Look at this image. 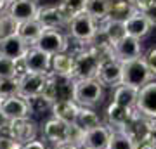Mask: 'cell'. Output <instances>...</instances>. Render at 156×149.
<instances>
[{
  "label": "cell",
  "instance_id": "obj_1",
  "mask_svg": "<svg viewBox=\"0 0 156 149\" xmlns=\"http://www.w3.org/2000/svg\"><path fill=\"white\" fill-rule=\"evenodd\" d=\"M66 30L71 35V38L76 40L78 44L89 45L94 42L97 33H99V23L92 16H89L87 12H82V14L69 19Z\"/></svg>",
  "mask_w": 156,
  "mask_h": 149
},
{
  "label": "cell",
  "instance_id": "obj_2",
  "mask_svg": "<svg viewBox=\"0 0 156 149\" xmlns=\"http://www.w3.org/2000/svg\"><path fill=\"white\" fill-rule=\"evenodd\" d=\"M104 99V85L99 78L75 80V101L83 108H95Z\"/></svg>",
  "mask_w": 156,
  "mask_h": 149
},
{
  "label": "cell",
  "instance_id": "obj_3",
  "mask_svg": "<svg viewBox=\"0 0 156 149\" xmlns=\"http://www.w3.org/2000/svg\"><path fill=\"white\" fill-rule=\"evenodd\" d=\"M75 80H87V78H97L101 69V61L99 57L90 50V47L82 45L75 52Z\"/></svg>",
  "mask_w": 156,
  "mask_h": 149
},
{
  "label": "cell",
  "instance_id": "obj_4",
  "mask_svg": "<svg viewBox=\"0 0 156 149\" xmlns=\"http://www.w3.org/2000/svg\"><path fill=\"white\" fill-rule=\"evenodd\" d=\"M153 78H154V75L151 73L144 55L139 57V59H134V61L123 62L122 85H128V87H134V88H142L144 85L153 82Z\"/></svg>",
  "mask_w": 156,
  "mask_h": 149
},
{
  "label": "cell",
  "instance_id": "obj_5",
  "mask_svg": "<svg viewBox=\"0 0 156 149\" xmlns=\"http://www.w3.org/2000/svg\"><path fill=\"white\" fill-rule=\"evenodd\" d=\"M44 95L49 97L52 102H57V101H75V78L57 76L54 73H49Z\"/></svg>",
  "mask_w": 156,
  "mask_h": 149
},
{
  "label": "cell",
  "instance_id": "obj_6",
  "mask_svg": "<svg viewBox=\"0 0 156 149\" xmlns=\"http://www.w3.org/2000/svg\"><path fill=\"white\" fill-rule=\"evenodd\" d=\"M33 47L44 50L49 55H56L61 52H68L69 44H68V37L61 30H44L42 37L37 40V44Z\"/></svg>",
  "mask_w": 156,
  "mask_h": 149
},
{
  "label": "cell",
  "instance_id": "obj_7",
  "mask_svg": "<svg viewBox=\"0 0 156 149\" xmlns=\"http://www.w3.org/2000/svg\"><path fill=\"white\" fill-rule=\"evenodd\" d=\"M7 133H9L17 144L24 146V144L37 140V135H38V123L33 122L31 118L12 120L9 128H7Z\"/></svg>",
  "mask_w": 156,
  "mask_h": 149
},
{
  "label": "cell",
  "instance_id": "obj_8",
  "mask_svg": "<svg viewBox=\"0 0 156 149\" xmlns=\"http://www.w3.org/2000/svg\"><path fill=\"white\" fill-rule=\"evenodd\" d=\"M47 78L49 75H40V73H24L19 76V94L24 99H33L37 95L44 94L47 87Z\"/></svg>",
  "mask_w": 156,
  "mask_h": 149
},
{
  "label": "cell",
  "instance_id": "obj_9",
  "mask_svg": "<svg viewBox=\"0 0 156 149\" xmlns=\"http://www.w3.org/2000/svg\"><path fill=\"white\" fill-rule=\"evenodd\" d=\"M135 111L139 115L156 120V82H149L142 88H139V95H137V104Z\"/></svg>",
  "mask_w": 156,
  "mask_h": 149
},
{
  "label": "cell",
  "instance_id": "obj_10",
  "mask_svg": "<svg viewBox=\"0 0 156 149\" xmlns=\"http://www.w3.org/2000/svg\"><path fill=\"white\" fill-rule=\"evenodd\" d=\"M24 68L28 73H40V75H49L52 69V55L45 54L44 50L37 47H30L26 55L23 57Z\"/></svg>",
  "mask_w": 156,
  "mask_h": 149
},
{
  "label": "cell",
  "instance_id": "obj_11",
  "mask_svg": "<svg viewBox=\"0 0 156 149\" xmlns=\"http://www.w3.org/2000/svg\"><path fill=\"white\" fill-rule=\"evenodd\" d=\"M37 19L45 30H61V28H68V16L62 12L59 5H45L38 9Z\"/></svg>",
  "mask_w": 156,
  "mask_h": 149
},
{
  "label": "cell",
  "instance_id": "obj_12",
  "mask_svg": "<svg viewBox=\"0 0 156 149\" xmlns=\"http://www.w3.org/2000/svg\"><path fill=\"white\" fill-rule=\"evenodd\" d=\"M0 109L5 113V116L9 120H23V118H30L33 115L31 111V106H30V101L21 97V95H12V97H7V99L2 101L0 104Z\"/></svg>",
  "mask_w": 156,
  "mask_h": 149
},
{
  "label": "cell",
  "instance_id": "obj_13",
  "mask_svg": "<svg viewBox=\"0 0 156 149\" xmlns=\"http://www.w3.org/2000/svg\"><path fill=\"white\" fill-rule=\"evenodd\" d=\"M101 83L104 87H111L116 88L118 85H122V78H123V62H120L116 57L106 59L102 61L99 69V76Z\"/></svg>",
  "mask_w": 156,
  "mask_h": 149
},
{
  "label": "cell",
  "instance_id": "obj_14",
  "mask_svg": "<svg viewBox=\"0 0 156 149\" xmlns=\"http://www.w3.org/2000/svg\"><path fill=\"white\" fill-rule=\"evenodd\" d=\"M68 125L69 123H64L52 116L42 125V135L54 147L61 144H68Z\"/></svg>",
  "mask_w": 156,
  "mask_h": 149
},
{
  "label": "cell",
  "instance_id": "obj_15",
  "mask_svg": "<svg viewBox=\"0 0 156 149\" xmlns=\"http://www.w3.org/2000/svg\"><path fill=\"white\" fill-rule=\"evenodd\" d=\"M30 50V45L19 37V35H9L0 38V55L14 59V61H21Z\"/></svg>",
  "mask_w": 156,
  "mask_h": 149
},
{
  "label": "cell",
  "instance_id": "obj_16",
  "mask_svg": "<svg viewBox=\"0 0 156 149\" xmlns=\"http://www.w3.org/2000/svg\"><path fill=\"white\" fill-rule=\"evenodd\" d=\"M115 57H116L120 62H128V61H134V59H139L142 57V45H140L139 38H134L127 35L122 42H118L115 47Z\"/></svg>",
  "mask_w": 156,
  "mask_h": 149
},
{
  "label": "cell",
  "instance_id": "obj_17",
  "mask_svg": "<svg viewBox=\"0 0 156 149\" xmlns=\"http://www.w3.org/2000/svg\"><path fill=\"white\" fill-rule=\"evenodd\" d=\"M38 4L37 0H14L9 4L7 7V14L12 16L19 24L26 21H31V19H37V14H38Z\"/></svg>",
  "mask_w": 156,
  "mask_h": 149
},
{
  "label": "cell",
  "instance_id": "obj_18",
  "mask_svg": "<svg viewBox=\"0 0 156 149\" xmlns=\"http://www.w3.org/2000/svg\"><path fill=\"white\" fill-rule=\"evenodd\" d=\"M113 137V128L109 125H101L85 132V142L82 149H108Z\"/></svg>",
  "mask_w": 156,
  "mask_h": 149
},
{
  "label": "cell",
  "instance_id": "obj_19",
  "mask_svg": "<svg viewBox=\"0 0 156 149\" xmlns=\"http://www.w3.org/2000/svg\"><path fill=\"white\" fill-rule=\"evenodd\" d=\"M135 109H128L123 106L113 102L106 108V125L113 128V130H123L125 125L130 122V118L134 116Z\"/></svg>",
  "mask_w": 156,
  "mask_h": 149
},
{
  "label": "cell",
  "instance_id": "obj_20",
  "mask_svg": "<svg viewBox=\"0 0 156 149\" xmlns=\"http://www.w3.org/2000/svg\"><path fill=\"white\" fill-rule=\"evenodd\" d=\"M99 33L102 35V38L109 42L115 47L118 42H122L127 37V26L123 21H116V19H106L104 23L99 24Z\"/></svg>",
  "mask_w": 156,
  "mask_h": 149
},
{
  "label": "cell",
  "instance_id": "obj_21",
  "mask_svg": "<svg viewBox=\"0 0 156 149\" xmlns=\"http://www.w3.org/2000/svg\"><path fill=\"white\" fill-rule=\"evenodd\" d=\"M80 113V104L76 101H57L52 106V116L64 123H75Z\"/></svg>",
  "mask_w": 156,
  "mask_h": 149
},
{
  "label": "cell",
  "instance_id": "obj_22",
  "mask_svg": "<svg viewBox=\"0 0 156 149\" xmlns=\"http://www.w3.org/2000/svg\"><path fill=\"white\" fill-rule=\"evenodd\" d=\"M125 26H127V35H130V37H134V38H144V37H147L151 31V23L147 21V17L142 14L140 11H137L134 14V16H130L125 21Z\"/></svg>",
  "mask_w": 156,
  "mask_h": 149
},
{
  "label": "cell",
  "instance_id": "obj_23",
  "mask_svg": "<svg viewBox=\"0 0 156 149\" xmlns=\"http://www.w3.org/2000/svg\"><path fill=\"white\" fill-rule=\"evenodd\" d=\"M50 73H54L57 76L73 78V75H75V55L68 54V52L52 55V69H50Z\"/></svg>",
  "mask_w": 156,
  "mask_h": 149
},
{
  "label": "cell",
  "instance_id": "obj_24",
  "mask_svg": "<svg viewBox=\"0 0 156 149\" xmlns=\"http://www.w3.org/2000/svg\"><path fill=\"white\" fill-rule=\"evenodd\" d=\"M137 95H139V88L128 87V85H118L116 88H113V102L128 109H135Z\"/></svg>",
  "mask_w": 156,
  "mask_h": 149
},
{
  "label": "cell",
  "instance_id": "obj_25",
  "mask_svg": "<svg viewBox=\"0 0 156 149\" xmlns=\"http://www.w3.org/2000/svg\"><path fill=\"white\" fill-rule=\"evenodd\" d=\"M45 28L40 24L38 19H31V21H26V23H21L19 24V30H17V35L21 37L30 47H33L37 44V40L42 37Z\"/></svg>",
  "mask_w": 156,
  "mask_h": 149
},
{
  "label": "cell",
  "instance_id": "obj_26",
  "mask_svg": "<svg viewBox=\"0 0 156 149\" xmlns=\"http://www.w3.org/2000/svg\"><path fill=\"white\" fill-rule=\"evenodd\" d=\"M24 73H28V71L24 68L23 59L21 61H14V59H9V57L0 55V80H5V78H19Z\"/></svg>",
  "mask_w": 156,
  "mask_h": 149
},
{
  "label": "cell",
  "instance_id": "obj_27",
  "mask_svg": "<svg viewBox=\"0 0 156 149\" xmlns=\"http://www.w3.org/2000/svg\"><path fill=\"white\" fill-rule=\"evenodd\" d=\"M75 123H76L82 130L89 132L92 128L101 127V125H102V120H101L99 113H97L94 108H83V106H80V113H78V118H76Z\"/></svg>",
  "mask_w": 156,
  "mask_h": 149
},
{
  "label": "cell",
  "instance_id": "obj_28",
  "mask_svg": "<svg viewBox=\"0 0 156 149\" xmlns=\"http://www.w3.org/2000/svg\"><path fill=\"white\" fill-rule=\"evenodd\" d=\"M109 11H111V5L106 0H89L87 2V9H85V12L94 17L99 24L109 17Z\"/></svg>",
  "mask_w": 156,
  "mask_h": 149
},
{
  "label": "cell",
  "instance_id": "obj_29",
  "mask_svg": "<svg viewBox=\"0 0 156 149\" xmlns=\"http://www.w3.org/2000/svg\"><path fill=\"white\" fill-rule=\"evenodd\" d=\"M137 9L134 7V4L130 2V0H123L120 4L111 7V11H109V17L108 19H116V21H127L130 16H134Z\"/></svg>",
  "mask_w": 156,
  "mask_h": 149
},
{
  "label": "cell",
  "instance_id": "obj_30",
  "mask_svg": "<svg viewBox=\"0 0 156 149\" xmlns=\"http://www.w3.org/2000/svg\"><path fill=\"white\" fill-rule=\"evenodd\" d=\"M108 149H139V144L132 140L123 130H113V137Z\"/></svg>",
  "mask_w": 156,
  "mask_h": 149
},
{
  "label": "cell",
  "instance_id": "obj_31",
  "mask_svg": "<svg viewBox=\"0 0 156 149\" xmlns=\"http://www.w3.org/2000/svg\"><path fill=\"white\" fill-rule=\"evenodd\" d=\"M87 2H89V0H61V2H59V7H61L62 12L68 16V19H71V17L85 12Z\"/></svg>",
  "mask_w": 156,
  "mask_h": 149
},
{
  "label": "cell",
  "instance_id": "obj_32",
  "mask_svg": "<svg viewBox=\"0 0 156 149\" xmlns=\"http://www.w3.org/2000/svg\"><path fill=\"white\" fill-rule=\"evenodd\" d=\"M19 94V78H5V80H0V95L7 99L12 95Z\"/></svg>",
  "mask_w": 156,
  "mask_h": 149
},
{
  "label": "cell",
  "instance_id": "obj_33",
  "mask_svg": "<svg viewBox=\"0 0 156 149\" xmlns=\"http://www.w3.org/2000/svg\"><path fill=\"white\" fill-rule=\"evenodd\" d=\"M83 142H85V130H82L76 123H69L68 125V144L83 147Z\"/></svg>",
  "mask_w": 156,
  "mask_h": 149
},
{
  "label": "cell",
  "instance_id": "obj_34",
  "mask_svg": "<svg viewBox=\"0 0 156 149\" xmlns=\"http://www.w3.org/2000/svg\"><path fill=\"white\" fill-rule=\"evenodd\" d=\"M28 101H30V106H31L33 115H40V113H44V111H47V109L52 111V106H54V102H52L49 97H45L44 94L37 95L33 99H28Z\"/></svg>",
  "mask_w": 156,
  "mask_h": 149
},
{
  "label": "cell",
  "instance_id": "obj_35",
  "mask_svg": "<svg viewBox=\"0 0 156 149\" xmlns=\"http://www.w3.org/2000/svg\"><path fill=\"white\" fill-rule=\"evenodd\" d=\"M0 149H21V144H17L7 132L0 133Z\"/></svg>",
  "mask_w": 156,
  "mask_h": 149
},
{
  "label": "cell",
  "instance_id": "obj_36",
  "mask_svg": "<svg viewBox=\"0 0 156 149\" xmlns=\"http://www.w3.org/2000/svg\"><path fill=\"white\" fill-rule=\"evenodd\" d=\"M144 59H146V62H147V66H149L151 73L156 76V47H153V49L144 55Z\"/></svg>",
  "mask_w": 156,
  "mask_h": 149
},
{
  "label": "cell",
  "instance_id": "obj_37",
  "mask_svg": "<svg viewBox=\"0 0 156 149\" xmlns=\"http://www.w3.org/2000/svg\"><path fill=\"white\" fill-rule=\"evenodd\" d=\"M142 14L147 17V21L151 23V26L156 28V2H154V4H151L147 9H144V11H142Z\"/></svg>",
  "mask_w": 156,
  "mask_h": 149
},
{
  "label": "cell",
  "instance_id": "obj_38",
  "mask_svg": "<svg viewBox=\"0 0 156 149\" xmlns=\"http://www.w3.org/2000/svg\"><path fill=\"white\" fill-rule=\"evenodd\" d=\"M132 4H134V7L137 9V11H144V9H147V7L151 5V4H154L156 0H130Z\"/></svg>",
  "mask_w": 156,
  "mask_h": 149
},
{
  "label": "cell",
  "instance_id": "obj_39",
  "mask_svg": "<svg viewBox=\"0 0 156 149\" xmlns=\"http://www.w3.org/2000/svg\"><path fill=\"white\" fill-rule=\"evenodd\" d=\"M9 125H11V120L5 116V113H4V111L0 109V133H2V132H7Z\"/></svg>",
  "mask_w": 156,
  "mask_h": 149
},
{
  "label": "cell",
  "instance_id": "obj_40",
  "mask_svg": "<svg viewBox=\"0 0 156 149\" xmlns=\"http://www.w3.org/2000/svg\"><path fill=\"white\" fill-rule=\"evenodd\" d=\"M21 149H47V146L42 140H33V142H28L24 146H21Z\"/></svg>",
  "mask_w": 156,
  "mask_h": 149
},
{
  "label": "cell",
  "instance_id": "obj_41",
  "mask_svg": "<svg viewBox=\"0 0 156 149\" xmlns=\"http://www.w3.org/2000/svg\"><path fill=\"white\" fill-rule=\"evenodd\" d=\"M146 142L151 144V146H154V147H156V122L153 123V127H151L149 133H147V139H146Z\"/></svg>",
  "mask_w": 156,
  "mask_h": 149
},
{
  "label": "cell",
  "instance_id": "obj_42",
  "mask_svg": "<svg viewBox=\"0 0 156 149\" xmlns=\"http://www.w3.org/2000/svg\"><path fill=\"white\" fill-rule=\"evenodd\" d=\"M52 149H82V147L73 146V144H61V146H56V147H52Z\"/></svg>",
  "mask_w": 156,
  "mask_h": 149
},
{
  "label": "cell",
  "instance_id": "obj_43",
  "mask_svg": "<svg viewBox=\"0 0 156 149\" xmlns=\"http://www.w3.org/2000/svg\"><path fill=\"white\" fill-rule=\"evenodd\" d=\"M7 7H9V0H0V14L7 12Z\"/></svg>",
  "mask_w": 156,
  "mask_h": 149
},
{
  "label": "cell",
  "instance_id": "obj_44",
  "mask_svg": "<svg viewBox=\"0 0 156 149\" xmlns=\"http://www.w3.org/2000/svg\"><path fill=\"white\" fill-rule=\"evenodd\" d=\"M139 149H156V147H154V146H151V144H147V142H146V144H140V146H139Z\"/></svg>",
  "mask_w": 156,
  "mask_h": 149
},
{
  "label": "cell",
  "instance_id": "obj_45",
  "mask_svg": "<svg viewBox=\"0 0 156 149\" xmlns=\"http://www.w3.org/2000/svg\"><path fill=\"white\" fill-rule=\"evenodd\" d=\"M106 2L113 7V5H116V4H120V2H123V0H106Z\"/></svg>",
  "mask_w": 156,
  "mask_h": 149
},
{
  "label": "cell",
  "instance_id": "obj_46",
  "mask_svg": "<svg viewBox=\"0 0 156 149\" xmlns=\"http://www.w3.org/2000/svg\"><path fill=\"white\" fill-rule=\"evenodd\" d=\"M2 101H4V97H2V95H0V104H2Z\"/></svg>",
  "mask_w": 156,
  "mask_h": 149
},
{
  "label": "cell",
  "instance_id": "obj_47",
  "mask_svg": "<svg viewBox=\"0 0 156 149\" xmlns=\"http://www.w3.org/2000/svg\"><path fill=\"white\" fill-rule=\"evenodd\" d=\"M11 2H14V0H9V4H11Z\"/></svg>",
  "mask_w": 156,
  "mask_h": 149
}]
</instances>
